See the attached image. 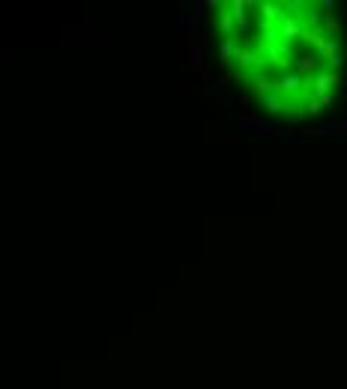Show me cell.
Here are the masks:
<instances>
[{
  "mask_svg": "<svg viewBox=\"0 0 347 389\" xmlns=\"http://www.w3.org/2000/svg\"><path fill=\"white\" fill-rule=\"evenodd\" d=\"M222 78L240 81V102H261L291 123L327 111L345 87L342 42L315 3L231 0L213 3Z\"/></svg>",
  "mask_w": 347,
  "mask_h": 389,
  "instance_id": "cell-1",
  "label": "cell"
}]
</instances>
